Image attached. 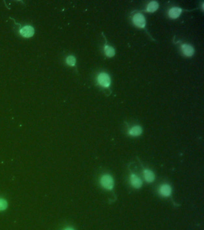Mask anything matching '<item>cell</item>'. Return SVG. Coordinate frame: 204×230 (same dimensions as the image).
<instances>
[{
	"label": "cell",
	"mask_w": 204,
	"mask_h": 230,
	"mask_svg": "<svg viewBox=\"0 0 204 230\" xmlns=\"http://www.w3.org/2000/svg\"><path fill=\"white\" fill-rule=\"evenodd\" d=\"M7 206H8L7 202L6 200L0 198V211L6 210L7 208Z\"/></svg>",
	"instance_id": "cell-14"
},
{
	"label": "cell",
	"mask_w": 204,
	"mask_h": 230,
	"mask_svg": "<svg viewBox=\"0 0 204 230\" xmlns=\"http://www.w3.org/2000/svg\"><path fill=\"white\" fill-rule=\"evenodd\" d=\"M104 52L105 54L108 57H112L115 54V50L114 48L111 46L106 45L104 47Z\"/></svg>",
	"instance_id": "cell-12"
},
{
	"label": "cell",
	"mask_w": 204,
	"mask_h": 230,
	"mask_svg": "<svg viewBox=\"0 0 204 230\" xmlns=\"http://www.w3.org/2000/svg\"><path fill=\"white\" fill-rule=\"evenodd\" d=\"M131 182L132 185L135 188H141L142 184L141 180L134 174H132L131 176Z\"/></svg>",
	"instance_id": "cell-6"
},
{
	"label": "cell",
	"mask_w": 204,
	"mask_h": 230,
	"mask_svg": "<svg viewBox=\"0 0 204 230\" xmlns=\"http://www.w3.org/2000/svg\"><path fill=\"white\" fill-rule=\"evenodd\" d=\"M133 24L140 28H144L145 25V19L141 13H137L133 16Z\"/></svg>",
	"instance_id": "cell-3"
},
{
	"label": "cell",
	"mask_w": 204,
	"mask_h": 230,
	"mask_svg": "<svg viewBox=\"0 0 204 230\" xmlns=\"http://www.w3.org/2000/svg\"><path fill=\"white\" fill-rule=\"evenodd\" d=\"M160 193L162 195L168 197L171 193V188L168 184H163L160 188Z\"/></svg>",
	"instance_id": "cell-8"
},
{
	"label": "cell",
	"mask_w": 204,
	"mask_h": 230,
	"mask_svg": "<svg viewBox=\"0 0 204 230\" xmlns=\"http://www.w3.org/2000/svg\"><path fill=\"white\" fill-rule=\"evenodd\" d=\"M144 176L145 180L148 182H152L154 180V173L149 170H145L144 171Z\"/></svg>",
	"instance_id": "cell-9"
},
{
	"label": "cell",
	"mask_w": 204,
	"mask_h": 230,
	"mask_svg": "<svg viewBox=\"0 0 204 230\" xmlns=\"http://www.w3.org/2000/svg\"><path fill=\"white\" fill-rule=\"evenodd\" d=\"M98 82L101 86L104 88H107L110 85L111 80L108 74L106 73H101L98 76Z\"/></svg>",
	"instance_id": "cell-2"
},
{
	"label": "cell",
	"mask_w": 204,
	"mask_h": 230,
	"mask_svg": "<svg viewBox=\"0 0 204 230\" xmlns=\"http://www.w3.org/2000/svg\"><path fill=\"white\" fill-rule=\"evenodd\" d=\"M34 29L29 25H27L20 29V34L22 37L25 38H29L33 37L34 34Z\"/></svg>",
	"instance_id": "cell-4"
},
{
	"label": "cell",
	"mask_w": 204,
	"mask_h": 230,
	"mask_svg": "<svg viewBox=\"0 0 204 230\" xmlns=\"http://www.w3.org/2000/svg\"><path fill=\"white\" fill-rule=\"evenodd\" d=\"M102 186L106 189H112L114 186V181L113 178L109 175H105L101 179Z\"/></svg>",
	"instance_id": "cell-1"
},
{
	"label": "cell",
	"mask_w": 204,
	"mask_h": 230,
	"mask_svg": "<svg viewBox=\"0 0 204 230\" xmlns=\"http://www.w3.org/2000/svg\"><path fill=\"white\" fill-rule=\"evenodd\" d=\"M142 133V128L140 126H135L129 130V134L132 136H138Z\"/></svg>",
	"instance_id": "cell-10"
},
{
	"label": "cell",
	"mask_w": 204,
	"mask_h": 230,
	"mask_svg": "<svg viewBox=\"0 0 204 230\" xmlns=\"http://www.w3.org/2000/svg\"><path fill=\"white\" fill-rule=\"evenodd\" d=\"M181 11L182 10L179 7H173L169 10L168 12L169 16L171 18H177L181 13Z\"/></svg>",
	"instance_id": "cell-7"
},
{
	"label": "cell",
	"mask_w": 204,
	"mask_h": 230,
	"mask_svg": "<svg viewBox=\"0 0 204 230\" xmlns=\"http://www.w3.org/2000/svg\"><path fill=\"white\" fill-rule=\"evenodd\" d=\"M76 58L73 56H70L67 57V59H66L67 64L70 65V66H74L76 64Z\"/></svg>",
	"instance_id": "cell-13"
},
{
	"label": "cell",
	"mask_w": 204,
	"mask_h": 230,
	"mask_svg": "<svg viewBox=\"0 0 204 230\" xmlns=\"http://www.w3.org/2000/svg\"><path fill=\"white\" fill-rule=\"evenodd\" d=\"M64 230H74L72 228H66V229H65Z\"/></svg>",
	"instance_id": "cell-15"
},
{
	"label": "cell",
	"mask_w": 204,
	"mask_h": 230,
	"mask_svg": "<svg viewBox=\"0 0 204 230\" xmlns=\"http://www.w3.org/2000/svg\"><path fill=\"white\" fill-rule=\"evenodd\" d=\"M181 50L184 55L191 56L194 54V49L192 46L189 44H183L181 46Z\"/></svg>",
	"instance_id": "cell-5"
},
{
	"label": "cell",
	"mask_w": 204,
	"mask_h": 230,
	"mask_svg": "<svg viewBox=\"0 0 204 230\" xmlns=\"http://www.w3.org/2000/svg\"><path fill=\"white\" fill-rule=\"evenodd\" d=\"M159 7V4L158 2L156 1H151L149 2V4L147 5V11L149 12H153L156 11Z\"/></svg>",
	"instance_id": "cell-11"
}]
</instances>
